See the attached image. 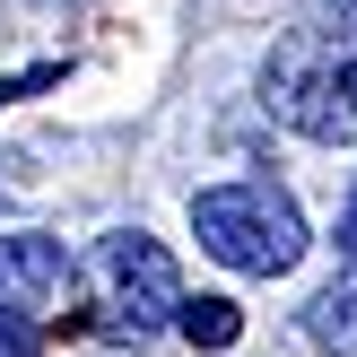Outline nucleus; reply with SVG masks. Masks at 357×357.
<instances>
[{
	"instance_id": "1",
	"label": "nucleus",
	"mask_w": 357,
	"mask_h": 357,
	"mask_svg": "<svg viewBox=\"0 0 357 357\" xmlns=\"http://www.w3.org/2000/svg\"><path fill=\"white\" fill-rule=\"evenodd\" d=\"M261 105L288 131L349 149L357 139V26H323V35H288L261 70Z\"/></svg>"
},
{
	"instance_id": "4",
	"label": "nucleus",
	"mask_w": 357,
	"mask_h": 357,
	"mask_svg": "<svg viewBox=\"0 0 357 357\" xmlns=\"http://www.w3.org/2000/svg\"><path fill=\"white\" fill-rule=\"evenodd\" d=\"M61 296H70L61 236H26V227H9V236H0V305L44 314V305H61Z\"/></svg>"
},
{
	"instance_id": "3",
	"label": "nucleus",
	"mask_w": 357,
	"mask_h": 357,
	"mask_svg": "<svg viewBox=\"0 0 357 357\" xmlns=\"http://www.w3.org/2000/svg\"><path fill=\"white\" fill-rule=\"evenodd\" d=\"M96 271L105 288H114V331H166L174 305H183V271H174V253L157 236H139V227H122V236L96 244Z\"/></svg>"
},
{
	"instance_id": "5",
	"label": "nucleus",
	"mask_w": 357,
	"mask_h": 357,
	"mask_svg": "<svg viewBox=\"0 0 357 357\" xmlns=\"http://www.w3.org/2000/svg\"><path fill=\"white\" fill-rule=\"evenodd\" d=\"M305 340L331 349V357H357V279H331V288L305 305Z\"/></svg>"
},
{
	"instance_id": "6",
	"label": "nucleus",
	"mask_w": 357,
	"mask_h": 357,
	"mask_svg": "<svg viewBox=\"0 0 357 357\" xmlns=\"http://www.w3.org/2000/svg\"><path fill=\"white\" fill-rule=\"evenodd\" d=\"M174 331H183L192 349H236L244 340V314L227 305V296H183V305H174Z\"/></svg>"
},
{
	"instance_id": "9",
	"label": "nucleus",
	"mask_w": 357,
	"mask_h": 357,
	"mask_svg": "<svg viewBox=\"0 0 357 357\" xmlns=\"http://www.w3.org/2000/svg\"><path fill=\"white\" fill-rule=\"evenodd\" d=\"M323 9H331V17H340V26H357V0H323Z\"/></svg>"
},
{
	"instance_id": "2",
	"label": "nucleus",
	"mask_w": 357,
	"mask_h": 357,
	"mask_svg": "<svg viewBox=\"0 0 357 357\" xmlns=\"http://www.w3.org/2000/svg\"><path fill=\"white\" fill-rule=\"evenodd\" d=\"M192 236H201L209 261H227V271L244 279H279L305 261V218H296V201L279 183H209L192 192Z\"/></svg>"
},
{
	"instance_id": "8",
	"label": "nucleus",
	"mask_w": 357,
	"mask_h": 357,
	"mask_svg": "<svg viewBox=\"0 0 357 357\" xmlns=\"http://www.w3.org/2000/svg\"><path fill=\"white\" fill-rule=\"evenodd\" d=\"M340 253L357 261V192H349V209H340Z\"/></svg>"
},
{
	"instance_id": "7",
	"label": "nucleus",
	"mask_w": 357,
	"mask_h": 357,
	"mask_svg": "<svg viewBox=\"0 0 357 357\" xmlns=\"http://www.w3.org/2000/svg\"><path fill=\"white\" fill-rule=\"evenodd\" d=\"M0 357H44V331L26 305H0Z\"/></svg>"
}]
</instances>
